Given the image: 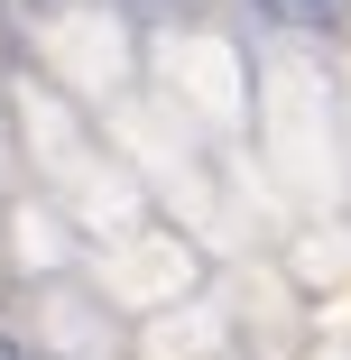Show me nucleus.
<instances>
[{"label":"nucleus","mask_w":351,"mask_h":360,"mask_svg":"<svg viewBox=\"0 0 351 360\" xmlns=\"http://www.w3.org/2000/svg\"><path fill=\"white\" fill-rule=\"evenodd\" d=\"M259 10H268L277 28H333V19L351 10V0H259Z\"/></svg>","instance_id":"obj_1"},{"label":"nucleus","mask_w":351,"mask_h":360,"mask_svg":"<svg viewBox=\"0 0 351 360\" xmlns=\"http://www.w3.org/2000/svg\"><path fill=\"white\" fill-rule=\"evenodd\" d=\"M120 10H139V19H185L194 0H120Z\"/></svg>","instance_id":"obj_2"},{"label":"nucleus","mask_w":351,"mask_h":360,"mask_svg":"<svg viewBox=\"0 0 351 360\" xmlns=\"http://www.w3.org/2000/svg\"><path fill=\"white\" fill-rule=\"evenodd\" d=\"M0 360H19V342H0Z\"/></svg>","instance_id":"obj_3"}]
</instances>
